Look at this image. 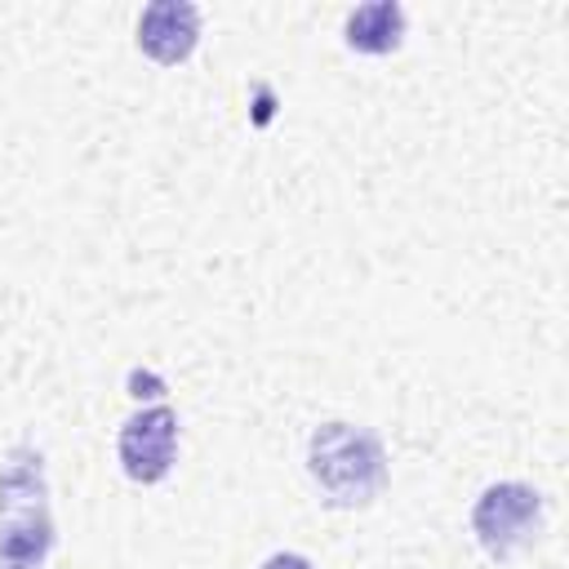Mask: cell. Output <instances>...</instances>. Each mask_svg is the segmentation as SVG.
I'll return each instance as SVG.
<instances>
[{
  "mask_svg": "<svg viewBox=\"0 0 569 569\" xmlns=\"http://www.w3.org/2000/svg\"><path fill=\"white\" fill-rule=\"evenodd\" d=\"M53 551V507L44 453L13 445L0 458V569H44Z\"/></svg>",
  "mask_w": 569,
  "mask_h": 569,
  "instance_id": "obj_1",
  "label": "cell"
},
{
  "mask_svg": "<svg viewBox=\"0 0 569 569\" xmlns=\"http://www.w3.org/2000/svg\"><path fill=\"white\" fill-rule=\"evenodd\" d=\"M307 471L329 507H369L387 485V449L378 431L356 422H320L307 440Z\"/></svg>",
  "mask_w": 569,
  "mask_h": 569,
  "instance_id": "obj_2",
  "label": "cell"
},
{
  "mask_svg": "<svg viewBox=\"0 0 569 569\" xmlns=\"http://www.w3.org/2000/svg\"><path fill=\"white\" fill-rule=\"evenodd\" d=\"M538 525H542V493L525 480H498L480 489L471 507V533L493 560L516 556L538 533Z\"/></svg>",
  "mask_w": 569,
  "mask_h": 569,
  "instance_id": "obj_3",
  "label": "cell"
},
{
  "mask_svg": "<svg viewBox=\"0 0 569 569\" xmlns=\"http://www.w3.org/2000/svg\"><path fill=\"white\" fill-rule=\"evenodd\" d=\"M116 453H120V467L129 480H138V485L164 480L178 458V413L169 405L138 409L133 418H124V427L116 436Z\"/></svg>",
  "mask_w": 569,
  "mask_h": 569,
  "instance_id": "obj_4",
  "label": "cell"
},
{
  "mask_svg": "<svg viewBox=\"0 0 569 569\" xmlns=\"http://www.w3.org/2000/svg\"><path fill=\"white\" fill-rule=\"evenodd\" d=\"M200 44V9L191 0H156L142 9L138 18V49L160 62V67H178L191 58V49Z\"/></svg>",
  "mask_w": 569,
  "mask_h": 569,
  "instance_id": "obj_5",
  "label": "cell"
},
{
  "mask_svg": "<svg viewBox=\"0 0 569 569\" xmlns=\"http://www.w3.org/2000/svg\"><path fill=\"white\" fill-rule=\"evenodd\" d=\"M342 40L356 53H373V58L378 53H391L405 40V9L396 0H369V4H360V9L347 13Z\"/></svg>",
  "mask_w": 569,
  "mask_h": 569,
  "instance_id": "obj_6",
  "label": "cell"
},
{
  "mask_svg": "<svg viewBox=\"0 0 569 569\" xmlns=\"http://www.w3.org/2000/svg\"><path fill=\"white\" fill-rule=\"evenodd\" d=\"M124 387H129V396H133V400H156V396H164V391H169V382H164L156 369H129Z\"/></svg>",
  "mask_w": 569,
  "mask_h": 569,
  "instance_id": "obj_7",
  "label": "cell"
},
{
  "mask_svg": "<svg viewBox=\"0 0 569 569\" xmlns=\"http://www.w3.org/2000/svg\"><path fill=\"white\" fill-rule=\"evenodd\" d=\"M262 569H316V565L307 556H298V551H276V556L262 560Z\"/></svg>",
  "mask_w": 569,
  "mask_h": 569,
  "instance_id": "obj_8",
  "label": "cell"
},
{
  "mask_svg": "<svg viewBox=\"0 0 569 569\" xmlns=\"http://www.w3.org/2000/svg\"><path fill=\"white\" fill-rule=\"evenodd\" d=\"M258 124H267L271 120V89H258V116H253Z\"/></svg>",
  "mask_w": 569,
  "mask_h": 569,
  "instance_id": "obj_9",
  "label": "cell"
}]
</instances>
